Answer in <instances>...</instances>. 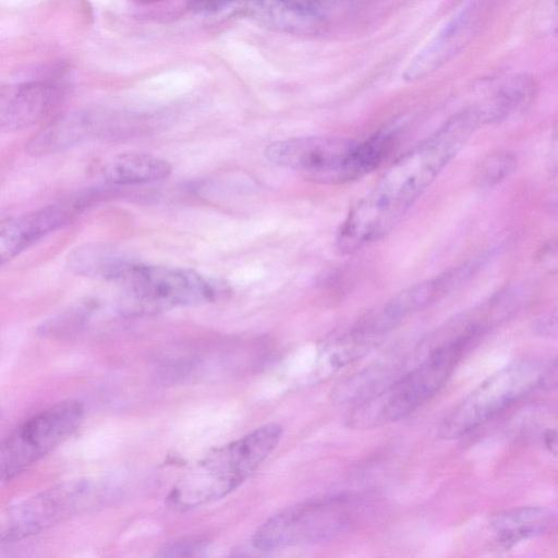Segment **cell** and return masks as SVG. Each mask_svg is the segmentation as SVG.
Listing matches in <instances>:
<instances>
[{
	"label": "cell",
	"mask_w": 558,
	"mask_h": 558,
	"mask_svg": "<svg viewBox=\"0 0 558 558\" xmlns=\"http://www.w3.org/2000/svg\"><path fill=\"white\" fill-rule=\"evenodd\" d=\"M551 376H556V364L551 368L536 361H522L499 369L444 417L439 436L453 439L472 432L546 385Z\"/></svg>",
	"instance_id": "obj_6"
},
{
	"label": "cell",
	"mask_w": 558,
	"mask_h": 558,
	"mask_svg": "<svg viewBox=\"0 0 558 558\" xmlns=\"http://www.w3.org/2000/svg\"><path fill=\"white\" fill-rule=\"evenodd\" d=\"M473 25L471 5L463 7L411 60L404 69L403 80L414 82L437 71L468 44Z\"/></svg>",
	"instance_id": "obj_13"
},
{
	"label": "cell",
	"mask_w": 558,
	"mask_h": 558,
	"mask_svg": "<svg viewBox=\"0 0 558 558\" xmlns=\"http://www.w3.org/2000/svg\"><path fill=\"white\" fill-rule=\"evenodd\" d=\"M99 488L89 480H71L13 506L0 523V541L28 538L94 506Z\"/></svg>",
	"instance_id": "obj_9"
},
{
	"label": "cell",
	"mask_w": 558,
	"mask_h": 558,
	"mask_svg": "<svg viewBox=\"0 0 558 558\" xmlns=\"http://www.w3.org/2000/svg\"><path fill=\"white\" fill-rule=\"evenodd\" d=\"M555 521V513L546 507H521L496 514L490 521L495 541L504 548L545 534Z\"/></svg>",
	"instance_id": "obj_15"
},
{
	"label": "cell",
	"mask_w": 558,
	"mask_h": 558,
	"mask_svg": "<svg viewBox=\"0 0 558 558\" xmlns=\"http://www.w3.org/2000/svg\"><path fill=\"white\" fill-rule=\"evenodd\" d=\"M172 170L171 163L144 153H126L112 158L104 169L107 182L114 185H134L159 181Z\"/></svg>",
	"instance_id": "obj_16"
},
{
	"label": "cell",
	"mask_w": 558,
	"mask_h": 558,
	"mask_svg": "<svg viewBox=\"0 0 558 558\" xmlns=\"http://www.w3.org/2000/svg\"><path fill=\"white\" fill-rule=\"evenodd\" d=\"M257 23L274 31L312 35L325 26V16L296 8L283 0H242L236 7Z\"/></svg>",
	"instance_id": "obj_14"
},
{
	"label": "cell",
	"mask_w": 558,
	"mask_h": 558,
	"mask_svg": "<svg viewBox=\"0 0 558 558\" xmlns=\"http://www.w3.org/2000/svg\"><path fill=\"white\" fill-rule=\"evenodd\" d=\"M104 278L119 283L141 310L148 312L213 302L228 291L197 271L161 265L113 260Z\"/></svg>",
	"instance_id": "obj_5"
},
{
	"label": "cell",
	"mask_w": 558,
	"mask_h": 558,
	"mask_svg": "<svg viewBox=\"0 0 558 558\" xmlns=\"http://www.w3.org/2000/svg\"><path fill=\"white\" fill-rule=\"evenodd\" d=\"M485 123L481 106L462 110L400 156L349 210L338 230L337 247L351 254L385 238Z\"/></svg>",
	"instance_id": "obj_1"
},
{
	"label": "cell",
	"mask_w": 558,
	"mask_h": 558,
	"mask_svg": "<svg viewBox=\"0 0 558 558\" xmlns=\"http://www.w3.org/2000/svg\"><path fill=\"white\" fill-rule=\"evenodd\" d=\"M482 265L470 260L444 274L415 283L403 290L380 308L369 314L357 326L373 338L388 332L408 316L434 304L472 277Z\"/></svg>",
	"instance_id": "obj_10"
},
{
	"label": "cell",
	"mask_w": 558,
	"mask_h": 558,
	"mask_svg": "<svg viewBox=\"0 0 558 558\" xmlns=\"http://www.w3.org/2000/svg\"><path fill=\"white\" fill-rule=\"evenodd\" d=\"M84 408L61 401L31 416L0 440V486L43 459L80 426Z\"/></svg>",
	"instance_id": "obj_7"
},
{
	"label": "cell",
	"mask_w": 558,
	"mask_h": 558,
	"mask_svg": "<svg viewBox=\"0 0 558 558\" xmlns=\"http://www.w3.org/2000/svg\"><path fill=\"white\" fill-rule=\"evenodd\" d=\"M362 504L338 494L290 506L268 519L255 533L260 550L332 541L352 531L362 517Z\"/></svg>",
	"instance_id": "obj_4"
},
{
	"label": "cell",
	"mask_w": 558,
	"mask_h": 558,
	"mask_svg": "<svg viewBox=\"0 0 558 558\" xmlns=\"http://www.w3.org/2000/svg\"><path fill=\"white\" fill-rule=\"evenodd\" d=\"M64 97L62 86L27 81L0 86V132L29 128L49 117Z\"/></svg>",
	"instance_id": "obj_12"
},
{
	"label": "cell",
	"mask_w": 558,
	"mask_h": 558,
	"mask_svg": "<svg viewBox=\"0 0 558 558\" xmlns=\"http://www.w3.org/2000/svg\"><path fill=\"white\" fill-rule=\"evenodd\" d=\"M307 12L325 16L330 0H283Z\"/></svg>",
	"instance_id": "obj_19"
},
{
	"label": "cell",
	"mask_w": 558,
	"mask_h": 558,
	"mask_svg": "<svg viewBox=\"0 0 558 558\" xmlns=\"http://www.w3.org/2000/svg\"><path fill=\"white\" fill-rule=\"evenodd\" d=\"M84 206L71 197L0 221V266L50 232L69 223Z\"/></svg>",
	"instance_id": "obj_11"
},
{
	"label": "cell",
	"mask_w": 558,
	"mask_h": 558,
	"mask_svg": "<svg viewBox=\"0 0 558 558\" xmlns=\"http://www.w3.org/2000/svg\"><path fill=\"white\" fill-rule=\"evenodd\" d=\"M242 0H191V7L201 12H216L236 5Z\"/></svg>",
	"instance_id": "obj_18"
},
{
	"label": "cell",
	"mask_w": 558,
	"mask_h": 558,
	"mask_svg": "<svg viewBox=\"0 0 558 558\" xmlns=\"http://www.w3.org/2000/svg\"><path fill=\"white\" fill-rule=\"evenodd\" d=\"M517 167V158L513 154L501 151L489 155L476 171L477 185L494 186L507 179Z\"/></svg>",
	"instance_id": "obj_17"
},
{
	"label": "cell",
	"mask_w": 558,
	"mask_h": 558,
	"mask_svg": "<svg viewBox=\"0 0 558 558\" xmlns=\"http://www.w3.org/2000/svg\"><path fill=\"white\" fill-rule=\"evenodd\" d=\"M495 322L486 306L462 318L417 366L356 405L348 424L359 429L372 428L411 414L442 388L461 360Z\"/></svg>",
	"instance_id": "obj_2"
},
{
	"label": "cell",
	"mask_w": 558,
	"mask_h": 558,
	"mask_svg": "<svg viewBox=\"0 0 558 558\" xmlns=\"http://www.w3.org/2000/svg\"><path fill=\"white\" fill-rule=\"evenodd\" d=\"M356 146L357 141L345 137L300 136L270 143L265 157L311 181L336 184L361 178Z\"/></svg>",
	"instance_id": "obj_8"
},
{
	"label": "cell",
	"mask_w": 558,
	"mask_h": 558,
	"mask_svg": "<svg viewBox=\"0 0 558 558\" xmlns=\"http://www.w3.org/2000/svg\"><path fill=\"white\" fill-rule=\"evenodd\" d=\"M544 439L548 450L556 453V432L554 429L547 430L544 435Z\"/></svg>",
	"instance_id": "obj_20"
},
{
	"label": "cell",
	"mask_w": 558,
	"mask_h": 558,
	"mask_svg": "<svg viewBox=\"0 0 558 558\" xmlns=\"http://www.w3.org/2000/svg\"><path fill=\"white\" fill-rule=\"evenodd\" d=\"M280 435L278 424H266L214 449L178 482L170 496L171 502L179 508H191L226 496L268 457Z\"/></svg>",
	"instance_id": "obj_3"
}]
</instances>
